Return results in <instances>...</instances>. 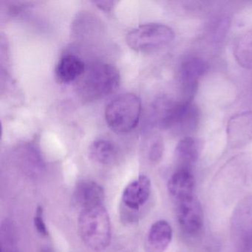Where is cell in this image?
I'll use <instances>...</instances> for the list:
<instances>
[{"mask_svg": "<svg viewBox=\"0 0 252 252\" xmlns=\"http://www.w3.org/2000/svg\"><path fill=\"white\" fill-rule=\"evenodd\" d=\"M120 73L115 66L108 63H95L85 69L76 82V92L83 101H98L117 90Z\"/></svg>", "mask_w": 252, "mask_h": 252, "instance_id": "6da1fadb", "label": "cell"}, {"mask_svg": "<svg viewBox=\"0 0 252 252\" xmlns=\"http://www.w3.org/2000/svg\"><path fill=\"white\" fill-rule=\"evenodd\" d=\"M79 231L84 243L94 251L101 252L111 240V224L105 208L100 205L82 211Z\"/></svg>", "mask_w": 252, "mask_h": 252, "instance_id": "7a4b0ae2", "label": "cell"}, {"mask_svg": "<svg viewBox=\"0 0 252 252\" xmlns=\"http://www.w3.org/2000/svg\"><path fill=\"white\" fill-rule=\"evenodd\" d=\"M141 113V99L135 94H122L115 97L106 106V123L116 133H127L139 123Z\"/></svg>", "mask_w": 252, "mask_h": 252, "instance_id": "3957f363", "label": "cell"}, {"mask_svg": "<svg viewBox=\"0 0 252 252\" xmlns=\"http://www.w3.org/2000/svg\"><path fill=\"white\" fill-rule=\"evenodd\" d=\"M175 32L169 26L148 23L135 28L126 36L128 46L137 52L147 53L160 49L172 43Z\"/></svg>", "mask_w": 252, "mask_h": 252, "instance_id": "277c9868", "label": "cell"}, {"mask_svg": "<svg viewBox=\"0 0 252 252\" xmlns=\"http://www.w3.org/2000/svg\"><path fill=\"white\" fill-rule=\"evenodd\" d=\"M177 202V218L182 231L190 236L196 235L203 225L201 205L195 196H190Z\"/></svg>", "mask_w": 252, "mask_h": 252, "instance_id": "5b68a950", "label": "cell"}, {"mask_svg": "<svg viewBox=\"0 0 252 252\" xmlns=\"http://www.w3.org/2000/svg\"><path fill=\"white\" fill-rule=\"evenodd\" d=\"M209 65L200 58L186 60L180 70V82L184 89V101H191L197 88V82L207 72Z\"/></svg>", "mask_w": 252, "mask_h": 252, "instance_id": "8992f818", "label": "cell"}, {"mask_svg": "<svg viewBox=\"0 0 252 252\" xmlns=\"http://www.w3.org/2000/svg\"><path fill=\"white\" fill-rule=\"evenodd\" d=\"M104 199V191L102 187L97 183L88 180L78 183L73 196V203L82 211L102 205Z\"/></svg>", "mask_w": 252, "mask_h": 252, "instance_id": "52a82bcc", "label": "cell"}, {"mask_svg": "<svg viewBox=\"0 0 252 252\" xmlns=\"http://www.w3.org/2000/svg\"><path fill=\"white\" fill-rule=\"evenodd\" d=\"M150 194V180L145 175H141L124 190L122 202L128 210L138 211L148 200Z\"/></svg>", "mask_w": 252, "mask_h": 252, "instance_id": "ba28073f", "label": "cell"}, {"mask_svg": "<svg viewBox=\"0 0 252 252\" xmlns=\"http://www.w3.org/2000/svg\"><path fill=\"white\" fill-rule=\"evenodd\" d=\"M228 141L233 147H240L252 138V114L243 113L231 119L227 128Z\"/></svg>", "mask_w": 252, "mask_h": 252, "instance_id": "9c48e42d", "label": "cell"}, {"mask_svg": "<svg viewBox=\"0 0 252 252\" xmlns=\"http://www.w3.org/2000/svg\"><path fill=\"white\" fill-rule=\"evenodd\" d=\"M172 238V229L166 220L155 222L149 230L145 240L147 252H163L170 244Z\"/></svg>", "mask_w": 252, "mask_h": 252, "instance_id": "30bf717a", "label": "cell"}, {"mask_svg": "<svg viewBox=\"0 0 252 252\" xmlns=\"http://www.w3.org/2000/svg\"><path fill=\"white\" fill-rule=\"evenodd\" d=\"M195 181L190 169L180 168L168 181V191L176 201L194 195Z\"/></svg>", "mask_w": 252, "mask_h": 252, "instance_id": "8fae6325", "label": "cell"}, {"mask_svg": "<svg viewBox=\"0 0 252 252\" xmlns=\"http://www.w3.org/2000/svg\"><path fill=\"white\" fill-rule=\"evenodd\" d=\"M86 65L82 59L67 54L60 59L56 68L57 78L63 83L76 82L85 73Z\"/></svg>", "mask_w": 252, "mask_h": 252, "instance_id": "7c38bea8", "label": "cell"}, {"mask_svg": "<svg viewBox=\"0 0 252 252\" xmlns=\"http://www.w3.org/2000/svg\"><path fill=\"white\" fill-rule=\"evenodd\" d=\"M201 148V142L194 137H185L180 141L175 155L181 163V169H190V166L198 159Z\"/></svg>", "mask_w": 252, "mask_h": 252, "instance_id": "4fadbf2b", "label": "cell"}, {"mask_svg": "<svg viewBox=\"0 0 252 252\" xmlns=\"http://www.w3.org/2000/svg\"><path fill=\"white\" fill-rule=\"evenodd\" d=\"M89 156L94 161L101 164H110L117 158L116 146L108 140H95L89 148Z\"/></svg>", "mask_w": 252, "mask_h": 252, "instance_id": "5bb4252c", "label": "cell"}, {"mask_svg": "<svg viewBox=\"0 0 252 252\" xmlns=\"http://www.w3.org/2000/svg\"><path fill=\"white\" fill-rule=\"evenodd\" d=\"M234 53L240 66L252 70V31L239 37L234 45Z\"/></svg>", "mask_w": 252, "mask_h": 252, "instance_id": "9a60e30c", "label": "cell"}, {"mask_svg": "<svg viewBox=\"0 0 252 252\" xmlns=\"http://www.w3.org/2000/svg\"><path fill=\"white\" fill-rule=\"evenodd\" d=\"M33 221H34V226L36 231L42 235H48V229H47L46 224H45L43 218V209L41 206H38L36 209V215H35Z\"/></svg>", "mask_w": 252, "mask_h": 252, "instance_id": "2e32d148", "label": "cell"}, {"mask_svg": "<svg viewBox=\"0 0 252 252\" xmlns=\"http://www.w3.org/2000/svg\"><path fill=\"white\" fill-rule=\"evenodd\" d=\"M163 153V143L160 140H157L153 144L150 150V158L153 160H158L161 157Z\"/></svg>", "mask_w": 252, "mask_h": 252, "instance_id": "e0dca14e", "label": "cell"}, {"mask_svg": "<svg viewBox=\"0 0 252 252\" xmlns=\"http://www.w3.org/2000/svg\"><path fill=\"white\" fill-rule=\"evenodd\" d=\"M94 4L102 11L110 12L114 7L115 2L114 1H96L94 2Z\"/></svg>", "mask_w": 252, "mask_h": 252, "instance_id": "ac0fdd59", "label": "cell"}]
</instances>
